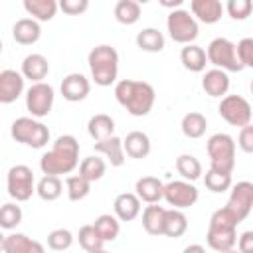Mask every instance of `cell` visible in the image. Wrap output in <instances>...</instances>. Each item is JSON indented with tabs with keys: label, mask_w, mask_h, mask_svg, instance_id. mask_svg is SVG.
<instances>
[{
	"label": "cell",
	"mask_w": 253,
	"mask_h": 253,
	"mask_svg": "<svg viewBox=\"0 0 253 253\" xmlns=\"http://www.w3.org/2000/svg\"><path fill=\"white\" fill-rule=\"evenodd\" d=\"M4 237L6 235H2V231H0V253H2V247H4Z\"/></svg>",
	"instance_id": "681fc988"
},
{
	"label": "cell",
	"mask_w": 253,
	"mask_h": 253,
	"mask_svg": "<svg viewBox=\"0 0 253 253\" xmlns=\"http://www.w3.org/2000/svg\"><path fill=\"white\" fill-rule=\"evenodd\" d=\"M79 166V140L73 134H61L55 138L51 148L40 158L43 176L71 174Z\"/></svg>",
	"instance_id": "6da1fadb"
},
{
	"label": "cell",
	"mask_w": 253,
	"mask_h": 253,
	"mask_svg": "<svg viewBox=\"0 0 253 253\" xmlns=\"http://www.w3.org/2000/svg\"><path fill=\"white\" fill-rule=\"evenodd\" d=\"M115 99L132 117H146L156 101L154 87L146 81L121 79L115 83Z\"/></svg>",
	"instance_id": "7a4b0ae2"
},
{
	"label": "cell",
	"mask_w": 253,
	"mask_h": 253,
	"mask_svg": "<svg viewBox=\"0 0 253 253\" xmlns=\"http://www.w3.org/2000/svg\"><path fill=\"white\" fill-rule=\"evenodd\" d=\"M57 8H59L63 14H67V16H79V14L87 12L89 0H61V2L57 4Z\"/></svg>",
	"instance_id": "ee69618b"
},
{
	"label": "cell",
	"mask_w": 253,
	"mask_h": 253,
	"mask_svg": "<svg viewBox=\"0 0 253 253\" xmlns=\"http://www.w3.org/2000/svg\"><path fill=\"white\" fill-rule=\"evenodd\" d=\"M36 194L43 202H53L63 194V182L59 176H43L36 184Z\"/></svg>",
	"instance_id": "d590c367"
},
{
	"label": "cell",
	"mask_w": 253,
	"mask_h": 253,
	"mask_svg": "<svg viewBox=\"0 0 253 253\" xmlns=\"http://www.w3.org/2000/svg\"><path fill=\"white\" fill-rule=\"evenodd\" d=\"M105 172H107V162L103 158H99L97 154L83 158L81 164H79V176L85 178L91 184L97 182V180H101L105 176Z\"/></svg>",
	"instance_id": "d6a6232c"
},
{
	"label": "cell",
	"mask_w": 253,
	"mask_h": 253,
	"mask_svg": "<svg viewBox=\"0 0 253 253\" xmlns=\"http://www.w3.org/2000/svg\"><path fill=\"white\" fill-rule=\"evenodd\" d=\"M237 251L239 253H253V231H243L239 237H237Z\"/></svg>",
	"instance_id": "bcb514c9"
},
{
	"label": "cell",
	"mask_w": 253,
	"mask_h": 253,
	"mask_svg": "<svg viewBox=\"0 0 253 253\" xmlns=\"http://www.w3.org/2000/svg\"><path fill=\"white\" fill-rule=\"evenodd\" d=\"M180 61H182L184 69H188L192 73H202L206 69V65H208L206 49L196 45V43H188L180 51Z\"/></svg>",
	"instance_id": "d4e9b609"
},
{
	"label": "cell",
	"mask_w": 253,
	"mask_h": 253,
	"mask_svg": "<svg viewBox=\"0 0 253 253\" xmlns=\"http://www.w3.org/2000/svg\"><path fill=\"white\" fill-rule=\"evenodd\" d=\"M65 192H67V198L71 202H79L83 198L89 196L91 192V182H87L85 178H81L79 174L75 176H67L65 178Z\"/></svg>",
	"instance_id": "74e56055"
},
{
	"label": "cell",
	"mask_w": 253,
	"mask_h": 253,
	"mask_svg": "<svg viewBox=\"0 0 253 253\" xmlns=\"http://www.w3.org/2000/svg\"><path fill=\"white\" fill-rule=\"evenodd\" d=\"M77 241H79V245L87 251V253H93V251H97V249H103V241H101V237L97 235V231L93 229V225L91 223H87V225H81L79 227V233H77Z\"/></svg>",
	"instance_id": "ab89813d"
},
{
	"label": "cell",
	"mask_w": 253,
	"mask_h": 253,
	"mask_svg": "<svg viewBox=\"0 0 253 253\" xmlns=\"http://www.w3.org/2000/svg\"><path fill=\"white\" fill-rule=\"evenodd\" d=\"M164 208L158 204H150L142 211V227L148 235H162V223H164Z\"/></svg>",
	"instance_id": "1f68e13d"
},
{
	"label": "cell",
	"mask_w": 253,
	"mask_h": 253,
	"mask_svg": "<svg viewBox=\"0 0 253 253\" xmlns=\"http://www.w3.org/2000/svg\"><path fill=\"white\" fill-rule=\"evenodd\" d=\"M206 57H208V63H211L215 69H221L225 73L227 71H231V73L243 71V65L239 63L237 53H235V43L229 42L227 38L211 40L206 49Z\"/></svg>",
	"instance_id": "52a82bcc"
},
{
	"label": "cell",
	"mask_w": 253,
	"mask_h": 253,
	"mask_svg": "<svg viewBox=\"0 0 253 253\" xmlns=\"http://www.w3.org/2000/svg\"><path fill=\"white\" fill-rule=\"evenodd\" d=\"M2 253H45V247L28 237L26 233H10L4 237V247H2Z\"/></svg>",
	"instance_id": "d6986e66"
},
{
	"label": "cell",
	"mask_w": 253,
	"mask_h": 253,
	"mask_svg": "<svg viewBox=\"0 0 253 253\" xmlns=\"http://www.w3.org/2000/svg\"><path fill=\"white\" fill-rule=\"evenodd\" d=\"M93 229L97 231V235L101 237L103 243H109V241H115L119 237V231H121V223L115 215L111 213H101L93 223Z\"/></svg>",
	"instance_id": "4dcf8cb0"
},
{
	"label": "cell",
	"mask_w": 253,
	"mask_h": 253,
	"mask_svg": "<svg viewBox=\"0 0 253 253\" xmlns=\"http://www.w3.org/2000/svg\"><path fill=\"white\" fill-rule=\"evenodd\" d=\"M10 136L20 144H26L32 148H43L49 142L51 134H49V128L42 121L32 119V117H20L12 123Z\"/></svg>",
	"instance_id": "8992f818"
},
{
	"label": "cell",
	"mask_w": 253,
	"mask_h": 253,
	"mask_svg": "<svg viewBox=\"0 0 253 253\" xmlns=\"http://www.w3.org/2000/svg\"><path fill=\"white\" fill-rule=\"evenodd\" d=\"M241 221L233 215V211L229 208H219L211 213L210 217V225H208V233H206V241L210 245V249L221 253L227 249L235 247L237 241V225Z\"/></svg>",
	"instance_id": "3957f363"
},
{
	"label": "cell",
	"mask_w": 253,
	"mask_h": 253,
	"mask_svg": "<svg viewBox=\"0 0 253 253\" xmlns=\"http://www.w3.org/2000/svg\"><path fill=\"white\" fill-rule=\"evenodd\" d=\"M188 231V217L182 210H166L164 211V223H162V235L166 237H182Z\"/></svg>",
	"instance_id": "4316f807"
},
{
	"label": "cell",
	"mask_w": 253,
	"mask_h": 253,
	"mask_svg": "<svg viewBox=\"0 0 253 253\" xmlns=\"http://www.w3.org/2000/svg\"><path fill=\"white\" fill-rule=\"evenodd\" d=\"M202 89L210 97H225L229 91V75L221 69H208L202 77Z\"/></svg>",
	"instance_id": "603a6c76"
},
{
	"label": "cell",
	"mask_w": 253,
	"mask_h": 253,
	"mask_svg": "<svg viewBox=\"0 0 253 253\" xmlns=\"http://www.w3.org/2000/svg\"><path fill=\"white\" fill-rule=\"evenodd\" d=\"M198 198H200L198 188L186 180H172L164 184V190H162V200H166V204L172 206V210H186L194 206Z\"/></svg>",
	"instance_id": "7c38bea8"
},
{
	"label": "cell",
	"mask_w": 253,
	"mask_h": 253,
	"mask_svg": "<svg viewBox=\"0 0 253 253\" xmlns=\"http://www.w3.org/2000/svg\"><path fill=\"white\" fill-rule=\"evenodd\" d=\"M95 152H99V154H103L109 162H111V166H123L125 164V150H123V138H119V136H109V138H105V140H99V142H95Z\"/></svg>",
	"instance_id": "cb8c5ba5"
},
{
	"label": "cell",
	"mask_w": 253,
	"mask_h": 253,
	"mask_svg": "<svg viewBox=\"0 0 253 253\" xmlns=\"http://www.w3.org/2000/svg\"><path fill=\"white\" fill-rule=\"evenodd\" d=\"M182 2H184V0H160V4H162L164 8H172V10H178V8L182 6Z\"/></svg>",
	"instance_id": "c3c4849f"
},
{
	"label": "cell",
	"mask_w": 253,
	"mask_h": 253,
	"mask_svg": "<svg viewBox=\"0 0 253 253\" xmlns=\"http://www.w3.org/2000/svg\"><path fill=\"white\" fill-rule=\"evenodd\" d=\"M204 184L213 194H223L231 188V174H221L215 170H208L204 176Z\"/></svg>",
	"instance_id": "f35d334b"
},
{
	"label": "cell",
	"mask_w": 253,
	"mask_h": 253,
	"mask_svg": "<svg viewBox=\"0 0 253 253\" xmlns=\"http://www.w3.org/2000/svg\"><path fill=\"white\" fill-rule=\"evenodd\" d=\"M176 170L186 182H196L202 176V162L194 154H180L176 158Z\"/></svg>",
	"instance_id": "e575fe53"
},
{
	"label": "cell",
	"mask_w": 253,
	"mask_h": 253,
	"mask_svg": "<svg viewBox=\"0 0 253 253\" xmlns=\"http://www.w3.org/2000/svg\"><path fill=\"white\" fill-rule=\"evenodd\" d=\"M22 6L28 12V16H32V20L36 22H49L57 12L55 0H24Z\"/></svg>",
	"instance_id": "83f0119b"
},
{
	"label": "cell",
	"mask_w": 253,
	"mask_h": 253,
	"mask_svg": "<svg viewBox=\"0 0 253 253\" xmlns=\"http://www.w3.org/2000/svg\"><path fill=\"white\" fill-rule=\"evenodd\" d=\"M229 190H231V194H229L225 208H229L233 211V215L239 221H243L251 213V208H253V184L247 180H241L235 186H231Z\"/></svg>",
	"instance_id": "4fadbf2b"
},
{
	"label": "cell",
	"mask_w": 253,
	"mask_h": 253,
	"mask_svg": "<svg viewBox=\"0 0 253 253\" xmlns=\"http://www.w3.org/2000/svg\"><path fill=\"white\" fill-rule=\"evenodd\" d=\"M210 156V170L231 174L235 168V140L227 132H215L208 138L206 144Z\"/></svg>",
	"instance_id": "5b68a950"
},
{
	"label": "cell",
	"mask_w": 253,
	"mask_h": 253,
	"mask_svg": "<svg viewBox=\"0 0 253 253\" xmlns=\"http://www.w3.org/2000/svg\"><path fill=\"white\" fill-rule=\"evenodd\" d=\"M91 79L99 87H111L119 75V53L113 45H95L87 55Z\"/></svg>",
	"instance_id": "277c9868"
},
{
	"label": "cell",
	"mask_w": 253,
	"mask_h": 253,
	"mask_svg": "<svg viewBox=\"0 0 253 253\" xmlns=\"http://www.w3.org/2000/svg\"><path fill=\"white\" fill-rule=\"evenodd\" d=\"M217 113L225 123H229L231 126H239V128L251 125V117H253L249 101L245 97H241V95H225V97H221Z\"/></svg>",
	"instance_id": "30bf717a"
},
{
	"label": "cell",
	"mask_w": 253,
	"mask_h": 253,
	"mask_svg": "<svg viewBox=\"0 0 253 253\" xmlns=\"http://www.w3.org/2000/svg\"><path fill=\"white\" fill-rule=\"evenodd\" d=\"M182 253H206V247H204V245H200V243H192V245L184 247V251H182Z\"/></svg>",
	"instance_id": "7dc6e473"
},
{
	"label": "cell",
	"mask_w": 253,
	"mask_h": 253,
	"mask_svg": "<svg viewBox=\"0 0 253 253\" xmlns=\"http://www.w3.org/2000/svg\"><path fill=\"white\" fill-rule=\"evenodd\" d=\"M162 190H164V182L158 180L156 176H142L134 184L136 198L146 204H158L162 200Z\"/></svg>",
	"instance_id": "7402d4cb"
},
{
	"label": "cell",
	"mask_w": 253,
	"mask_h": 253,
	"mask_svg": "<svg viewBox=\"0 0 253 253\" xmlns=\"http://www.w3.org/2000/svg\"><path fill=\"white\" fill-rule=\"evenodd\" d=\"M87 132H89V136H91L95 142L113 136V134H115V121H113V117L107 115V113H97V115H93V117L89 119V123H87Z\"/></svg>",
	"instance_id": "484cf974"
},
{
	"label": "cell",
	"mask_w": 253,
	"mask_h": 253,
	"mask_svg": "<svg viewBox=\"0 0 253 253\" xmlns=\"http://www.w3.org/2000/svg\"><path fill=\"white\" fill-rule=\"evenodd\" d=\"M235 53L239 63L245 67H253V40L251 38H243L237 45H235Z\"/></svg>",
	"instance_id": "7bdbcfd3"
},
{
	"label": "cell",
	"mask_w": 253,
	"mask_h": 253,
	"mask_svg": "<svg viewBox=\"0 0 253 253\" xmlns=\"http://www.w3.org/2000/svg\"><path fill=\"white\" fill-rule=\"evenodd\" d=\"M237 144L239 148L245 152V154H251L253 152V126L247 125L239 130V138H237Z\"/></svg>",
	"instance_id": "f6af8a7d"
},
{
	"label": "cell",
	"mask_w": 253,
	"mask_h": 253,
	"mask_svg": "<svg viewBox=\"0 0 253 253\" xmlns=\"http://www.w3.org/2000/svg\"><path fill=\"white\" fill-rule=\"evenodd\" d=\"M73 233L65 227H59V229H53L49 235H47V247L51 251H65L73 245Z\"/></svg>",
	"instance_id": "60d3db41"
},
{
	"label": "cell",
	"mask_w": 253,
	"mask_h": 253,
	"mask_svg": "<svg viewBox=\"0 0 253 253\" xmlns=\"http://www.w3.org/2000/svg\"><path fill=\"white\" fill-rule=\"evenodd\" d=\"M113 12H115V20L125 26H132L140 20V4L134 0H119Z\"/></svg>",
	"instance_id": "836d02e7"
},
{
	"label": "cell",
	"mask_w": 253,
	"mask_h": 253,
	"mask_svg": "<svg viewBox=\"0 0 253 253\" xmlns=\"http://www.w3.org/2000/svg\"><path fill=\"white\" fill-rule=\"evenodd\" d=\"M180 128H182V134L186 138H202L206 134V128H208V119L198 111L186 113L182 117Z\"/></svg>",
	"instance_id": "f546056e"
},
{
	"label": "cell",
	"mask_w": 253,
	"mask_h": 253,
	"mask_svg": "<svg viewBox=\"0 0 253 253\" xmlns=\"http://www.w3.org/2000/svg\"><path fill=\"white\" fill-rule=\"evenodd\" d=\"M140 200L136 198L134 192H123L115 198L113 210H115V217L119 221H132L138 217L140 213Z\"/></svg>",
	"instance_id": "ac0fdd59"
},
{
	"label": "cell",
	"mask_w": 253,
	"mask_h": 253,
	"mask_svg": "<svg viewBox=\"0 0 253 253\" xmlns=\"http://www.w3.org/2000/svg\"><path fill=\"white\" fill-rule=\"evenodd\" d=\"M136 47L142 49V51H148V53H158L164 49L166 45V40H164V34L156 28H144L136 34Z\"/></svg>",
	"instance_id": "f1b7e54d"
},
{
	"label": "cell",
	"mask_w": 253,
	"mask_h": 253,
	"mask_svg": "<svg viewBox=\"0 0 253 253\" xmlns=\"http://www.w3.org/2000/svg\"><path fill=\"white\" fill-rule=\"evenodd\" d=\"M12 38L20 45H32V43H36L42 38L40 22H36L32 18H20V20H16V24L12 26Z\"/></svg>",
	"instance_id": "44dd1931"
},
{
	"label": "cell",
	"mask_w": 253,
	"mask_h": 253,
	"mask_svg": "<svg viewBox=\"0 0 253 253\" xmlns=\"http://www.w3.org/2000/svg\"><path fill=\"white\" fill-rule=\"evenodd\" d=\"M22 208L18 206V202H8L4 206H0V229H16L22 223Z\"/></svg>",
	"instance_id": "8d00e7d4"
},
{
	"label": "cell",
	"mask_w": 253,
	"mask_h": 253,
	"mask_svg": "<svg viewBox=\"0 0 253 253\" xmlns=\"http://www.w3.org/2000/svg\"><path fill=\"white\" fill-rule=\"evenodd\" d=\"M6 190L8 196L16 202H28L36 192V178L30 166L16 164L6 174Z\"/></svg>",
	"instance_id": "9c48e42d"
},
{
	"label": "cell",
	"mask_w": 253,
	"mask_h": 253,
	"mask_svg": "<svg viewBox=\"0 0 253 253\" xmlns=\"http://www.w3.org/2000/svg\"><path fill=\"white\" fill-rule=\"evenodd\" d=\"M22 77L24 79H30L32 83H42L47 73H49V63L45 59V55L42 53H30L24 57L22 61Z\"/></svg>",
	"instance_id": "ffe728a7"
},
{
	"label": "cell",
	"mask_w": 253,
	"mask_h": 253,
	"mask_svg": "<svg viewBox=\"0 0 253 253\" xmlns=\"http://www.w3.org/2000/svg\"><path fill=\"white\" fill-rule=\"evenodd\" d=\"M150 148H152L150 138L142 130H130L123 138V150H125V156L128 158H134V160L146 158L150 154Z\"/></svg>",
	"instance_id": "e0dca14e"
},
{
	"label": "cell",
	"mask_w": 253,
	"mask_h": 253,
	"mask_svg": "<svg viewBox=\"0 0 253 253\" xmlns=\"http://www.w3.org/2000/svg\"><path fill=\"white\" fill-rule=\"evenodd\" d=\"M196 22L202 24H215L223 16V4L219 0H192L188 10Z\"/></svg>",
	"instance_id": "2e32d148"
},
{
	"label": "cell",
	"mask_w": 253,
	"mask_h": 253,
	"mask_svg": "<svg viewBox=\"0 0 253 253\" xmlns=\"http://www.w3.org/2000/svg\"><path fill=\"white\" fill-rule=\"evenodd\" d=\"M221 253H239V251L233 247V249H227V251H221Z\"/></svg>",
	"instance_id": "f907efd6"
},
{
	"label": "cell",
	"mask_w": 253,
	"mask_h": 253,
	"mask_svg": "<svg viewBox=\"0 0 253 253\" xmlns=\"http://www.w3.org/2000/svg\"><path fill=\"white\" fill-rule=\"evenodd\" d=\"M93 253H109V251H105V249H97V251H93Z\"/></svg>",
	"instance_id": "816d5d0a"
},
{
	"label": "cell",
	"mask_w": 253,
	"mask_h": 253,
	"mask_svg": "<svg viewBox=\"0 0 253 253\" xmlns=\"http://www.w3.org/2000/svg\"><path fill=\"white\" fill-rule=\"evenodd\" d=\"M53 87L49 83H32L26 91V109L32 115V119H43L51 113L53 107Z\"/></svg>",
	"instance_id": "8fae6325"
},
{
	"label": "cell",
	"mask_w": 253,
	"mask_h": 253,
	"mask_svg": "<svg viewBox=\"0 0 253 253\" xmlns=\"http://www.w3.org/2000/svg\"><path fill=\"white\" fill-rule=\"evenodd\" d=\"M166 28H168V34L172 38V42L176 43H182V45H188L192 43L198 34H200V26L198 22L194 20V16L184 10V8H178V10H172L166 18Z\"/></svg>",
	"instance_id": "ba28073f"
},
{
	"label": "cell",
	"mask_w": 253,
	"mask_h": 253,
	"mask_svg": "<svg viewBox=\"0 0 253 253\" xmlns=\"http://www.w3.org/2000/svg\"><path fill=\"white\" fill-rule=\"evenodd\" d=\"M59 89H61V95H63L65 101L79 103V101H83L89 95L91 83H89V79L83 73H69V75L63 77Z\"/></svg>",
	"instance_id": "9a60e30c"
},
{
	"label": "cell",
	"mask_w": 253,
	"mask_h": 253,
	"mask_svg": "<svg viewBox=\"0 0 253 253\" xmlns=\"http://www.w3.org/2000/svg\"><path fill=\"white\" fill-rule=\"evenodd\" d=\"M225 10L229 14V18L233 20H247L251 16V10H253V4L251 0H229L225 4Z\"/></svg>",
	"instance_id": "b9f144b4"
},
{
	"label": "cell",
	"mask_w": 253,
	"mask_h": 253,
	"mask_svg": "<svg viewBox=\"0 0 253 253\" xmlns=\"http://www.w3.org/2000/svg\"><path fill=\"white\" fill-rule=\"evenodd\" d=\"M2 49H4V45H2V40H0V55H2Z\"/></svg>",
	"instance_id": "f5cc1de1"
},
{
	"label": "cell",
	"mask_w": 253,
	"mask_h": 253,
	"mask_svg": "<svg viewBox=\"0 0 253 253\" xmlns=\"http://www.w3.org/2000/svg\"><path fill=\"white\" fill-rule=\"evenodd\" d=\"M24 93V77L16 69H4L0 71V103L10 105L18 101Z\"/></svg>",
	"instance_id": "5bb4252c"
}]
</instances>
